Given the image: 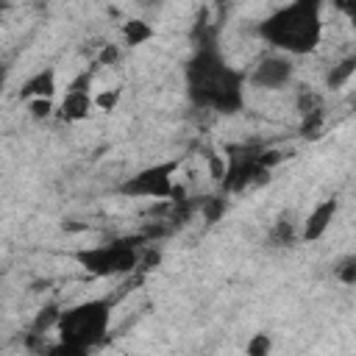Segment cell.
<instances>
[{
	"label": "cell",
	"mask_w": 356,
	"mask_h": 356,
	"mask_svg": "<svg viewBox=\"0 0 356 356\" xmlns=\"http://www.w3.org/2000/svg\"><path fill=\"white\" fill-rule=\"evenodd\" d=\"M189 97L211 111H236L242 106V72L228 67L214 47H200L186 67Z\"/></svg>",
	"instance_id": "6da1fadb"
},
{
	"label": "cell",
	"mask_w": 356,
	"mask_h": 356,
	"mask_svg": "<svg viewBox=\"0 0 356 356\" xmlns=\"http://www.w3.org/2000/svg\"><path fill=\"white\" fill-rule=\"evenodd\" d=\"M117 58H120V47H117V44H103V50H100V58H97V61H100L103 67H111Z\"/></svg>",
	"instance_id": "e0dca14e"
},
{
	"label": "cell",
	"mask_w": 356,
	"mask_h": 356,
	"mask_svg": "<svg viewBox=\"0 0 356 356\" xmlns=\"http://www.w3.org/2000/svg\"><path fill=\"white\" fill-rule=\"evenodd\" d=\"M58 317H61L58 306H44V309L33 317V323H31V334H42V337H44L50 328L58 325Z\"/></svg>",
	"instance_id": "8fae6325"
},
{
	"label": "cell",
	"mask_w": 356,
	"mask_h": 356,
	"mask_svg": "<svg viewBox=\"0 0 356 356\" xmlns=\"http://www.w3.org/2000/svg\"><path fill=\"white\" fill-rule=\"evenodd\" d=\"M270 348H273V342H270V337H267V334H256V337L245 345V350H248L250 356H264Z\"/></svg>",
	"instance_id": "2e32d148"
},
{
	"label": "cell",
	"mask_w": 356,
	"mask_h": 356,
	"mask_svg": "<svg viewBox=\"0 0 356 356\" xmlns=\"http://www.w3.org/2000/svg\"><path fill=\"white\" fill-rule=\"evenodd\" d=\"M122 39H125V44H145L147 39H153V28L145 22V19H128L125 25H122Z\"/></svg>",
	"instance_id": "30bf717a"
},
{
	"label": "cell",
	"mask_w": 356,
	"mask_h": 356,
	"mask_svg": "<svg viewBox=\"0 0 356 356\" xmlns=\"http://www.w3.org/2000/svg\"><path fill=\"white\" fill-rule=\"evenodd\" d=\"M28 111H31V117H36V120L50 117V111H53V97H31V100H28Z\"/></svg>",
	"instance_id": "5bb4252c"
},
{
	"label": "cell",
	"mask_w": 356,
	"mask_h": 356,
	"mask_svg": "<svg viewBox=\"0 0 356 356\" xmlns=\"http://www.w3.org/2000/svg\"><path fill=\"white\" fill-rule=\"evenodd\" d=\"M270 239H273V245H292V239H295L292 222H286V220L275 222V228L270 231Z\"/></svg>",
	"instance_id": "9a60e30c"
},
{
	"label": "cell",
	"mask_w": 356,
	"mask_h": 356,
	"mask_svg": "<svg viewBox=\"0 0 356 356\" xmlns=\"http://www.w3.org/2000/svg\"><path fill=\"white\" fill-rule=\"evenodd\" d=\"M175 170H178V161H161V164L145 167L134 178H128L120 186V192L128 197H170L175 186V178H172Z\"/></svg>",
	"instance_id": "277c9868"
},
{
	"label": "cell",
	"mask_w": 356,
	"mask_h": 356,
	"mask_svg": "<svg viewBox=\"0 0 356 356\" xmlns=\"http://www.w3.org/2000/svg\"><path fill=\"white\" fill-rule=\"evenodd\" d=\"M353 72H356V56H348V58L337 61V67H331V72L325 78V86L328 89H339V86H345L350 81Z\"/></svg>",
	"instance_id": "9c48e42d"
},
{
	"label": "cell",
	"mask_w": 356,
	"mask_h": 356,
	"mask_svg": "<svg viewBox=\"0 0 356 356\" xmlns=\"http://www.w3.org/2000/svg\"><path fill=\"white\" fill-rule=\"evenodd\" d=\"M142 6H150V3H159V0H139Z\"/></svg>",
	"instance_id": "d6986e66"
},
{
	"label": "cell",
	"mask_w": 356,
	"mask_h": 356,
	"mask_svg": "<svg viewBox=\"0 0 356 356\" xmlns=\"http://www.w3.org/2000/svg\"><path fill=\"white\" fill-rule=\"evenodd\" d=\"M92 106H95V97L89 95V89H83V86H70V89H67V97L61 100V117H64L67 122L83 120V117H89Z\"/></svg>",
	"instance_id": "52a82bcc"
},
{
	"label": "cell",
	"mask_w": 356,
	"mask_h": 356,
	"mask_svg": "<svg viewBox=\"0 0 356 356\" xmlns=\"http://www.w3.org/2000/svg\"><path fill=\"white\" fill-rule=\"evenodd\" d=\"M339 278H342L345 284H353V281H356V259H353V261H348V264L339 270Z\"/></svg>",
	"instance_id": "ac0fdd59"
},
{
	"label": "cell",
	"mask_w": 356,
	"mask_h": 356,
	"mask_svg": "<svg viewBox=\"0 0 356 356\" xmlns=\"http://www.w3.org/2000/svg\"><path fill=\"white\" fill-rule=\"evenodd\" d=\"M197 209L206 217V222H217L225 214V200H222V195H209V197H200Z\"/></svg>",
	"instance_id": "7c38bea8"
},
{
	"label": "cell",
	"mask_w": 356,
	"mask_h": 356,
	"mask_svg": "<svg viewBox=\"0 0 356 356\" xmlns=\"http://www.w3.org/2000/svg\"><path fill=\"white\" fill-rule=\"evenodd\" d=\"M120 97H122L120 89H103V92L95 95V106H97L100 111H114L117 103H120Z\"/></svg>",
	"instance_id": "4fadbf2b"
},
{
	"label": "cell",
	"mask_w": 356,
	"mask_h": 356,
	"mask_svg": "<svg viewBox=\"0 0 356 356\" xmlns=\"http://www.w3.org/2000/svg\"><path fill=\"white\" fill-rule=\"evenodd\" d=\"M259 33L284 53L303 56L317 47L323 22H320V0H292L289 6L278 8L270 14L261 25Z\"/></svg>",
	"instance_id": "7a4b0ae2"
},
{
	"label": "cell",
	"mask_w": 356,
	"mask_h": 356,
	"mask_svg": "<svg viewBox=\"0 0 356 356\" xmlns=\"http://www.w3.org/2000/svg\"><path fill=\"white\" fill-rule=\"evenodd\" d=\"M292 78V61L284 56H267L253 67V86L259 89H278Z\"/></svg>",
	"instance_id": "5b68a950"
},
{
	"label": "cell",
	"mask_w": 356,
	"mask_h": 356,
	"mask_svg": "<svg viewBox=\"0 0 356 356\" xmlns=\"http://www.w3.org/2000/svg\"><path fill=\"white\" fill-rule=\"evenodd\" d=\"M111 323V300H83L58 317V345L50 348L56 353H86L97 342L106 339Z\"/></svg>",
	"instance_id": "3957f363"
},
{
	"label": "cell",
	"mask_w": 356,
	"mask_h": 356,
	"mask_svg": "<svg viewBox=\"0 0 356 356\" xmlns=\"http://www.w3.org/2000/svg\"><path fill=\"white\" fill-rule=\"evenodd\" d=\"M334 214H337V200H334V197H328V200L317 203V206L312 209V214L306 217L300 236H303L306 242H312V239H320V236L328 231V225L334 222Z\"/></svg>",
	"instance_id": "8992f818"
},
{
	"label": "cell",
	"mask_w": 356,
	"mask_h": 356,
	"mask_svg": "<svg viewBox=\"0 0 356 356\" xmlns=\"http://www.w3.org/2000/svg\"><path fill=\"white\" fill-rule=\"evenodd\" d=\"M53 92H56V72L53 70H39L33 78H28L25 81V86H22V97H53Z\"/></svg>",
	"instance_id": "ba28073f"
}]
</instances>
